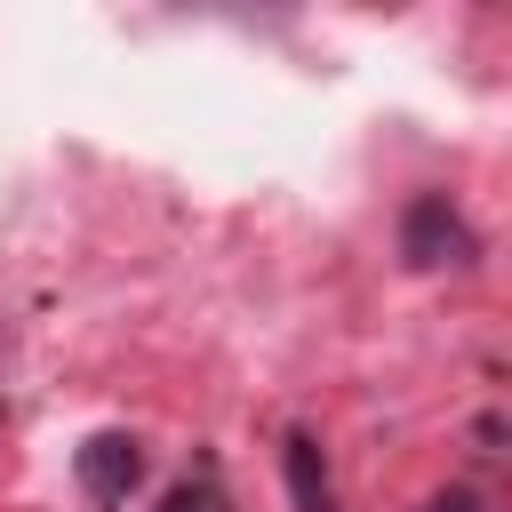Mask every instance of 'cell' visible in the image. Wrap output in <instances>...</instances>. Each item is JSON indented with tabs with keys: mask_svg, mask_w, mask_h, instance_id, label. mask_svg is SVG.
Instances as JSON below:
<instances>
[{
	"mask_svg": "<svg viewBox=\"0 0 512 512\" xmlns=\"http://www.w3.org/2000/svg\"><path fill=\"white\" fill-rule=\"evenodd\" d=\"M392 248H400L408 272H472L480 264V232L448 192H408L400 224H392Z\"/></svg>",
	"mask_w": 512,
	"mask_h": 512,
	"instance_id": "6da1fadb",
	"label": "cell"
},
{
	"mask_svg": "<svg viewBox=\"0 0 512 512\" xmlns=\"http://www.w3.org/2000/svg\"><path fill=\"white\" fill-rule=\"evenodd\" d=\"M72 472H80V496L96 504V512H120L128 496H136V480H144V440L136 432H88L80 440V456H72Z\"/></svg>",
	"mask_w": 512,
	"mask_h": 512,
	"instance_id": "7a4b0ae2",
	"label": "cell"
},
{
	"mask_svg": "<svg viewBox=\"0 0 512 512\" xmlns=\"http://www.w3.org/2000/svg\"><path fill=\"white\" fill-rule=\"evenodd\" d=\"M280 480H288V504L296 512H336V480H328V456L312 432H288L280 440Z\"/></svg>",
	"mask_w": 512,
	"mask_h": 512,
	"instance_id": "3957f363",
	"label": "cell"
},
{
	"mask_svg": "<svg viewBox=\"0 0 512 512\" xmlns=\"http://www.w3.org/2000/svg\"><path fill=\"white\" fill-rule=\"evenodd\" d=\"M160 512H232V504H224V488H216V472L200 464L192 480H176V488L160 496Z\"/></svg>",
	"mask_w": 512,
	"mask_h": 512,
	"instance_id": "277c9868",
	"label": "cell"
},
{
	"mask_svg": "<svg viewBox=\"0 0 512 512\" xmlns=\"http://www.w3.org/2000/svg\"><path fill=\"white\" fill-rule=\"evenodd\" d=\"M424 512H488V496L480 488H440V496H424Z\"/></svg>",
	"mask_w": 512,
	"mask_h": 512,
	"instance_id": "5b68a950",
	"label": "cell"
}]
</instances>
